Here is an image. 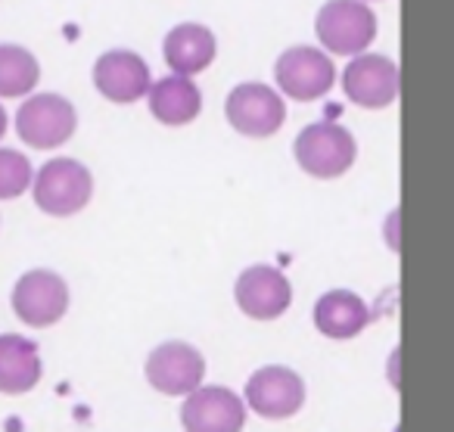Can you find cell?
<instances>
[{
  "label": "cell",
  "instance_id": "cell-2",
  "mask_svg": "<svg viewBox=\"0 0 454 432\" xmlns=\"http://www.w3.org/2000/svg\"><path fill=\"white\" fill-rule=\"evenodd\" d=\"M32 196H35V206L44 215H51V218H72L94 196V177H90V171L78 159L59 156L51 159L35 175Z\"/></svg>",
  "mask_w": 454,
  "mask_h": 432
},
{
  "label": "cell",
  "instance_id": "cell-1",
  "mask_svg": "<svg viewBox=\"0 0 454 432\" xmlns=\"http://www.w3.org/2000/svg\"><path fill=\"white\" fill-rule=\"evenodd\" d=\"M293 156L305 175L317 177V181H333L355 165L358 144L348 128L336 125V122H315L299 131Z\"/></svg>",
  "mask_w": 454,
  "mask_h": 432
},
{
  "label": "cell",
  "instance_id": "cell-7",
  "mask_svg": "<svg viewBox=\"0 0 454 432\" xmlns=\"http://www.w3.org/2000/svg\"><path fill=\"white\" fill-rule=\"evenodd\" d=\"M13 311L28 326H53L69 311V283L53 271H28L13 287Z\"/></svg>",
  "mask_w": 454,
  "mask_h": 432
},
{
  "label": "cell",
  "instance_id": "cell-8",
  "mask_svg": "<svg viewBox=\"0 0 454 432\" xmlns=\"http://www.w3.org/2000/svg\"><path fill=\"white\" fill-rule=\"evenodd\" d=\"M247 407L265 420H290L302 411L305 405V382L296 370L290 367H262L247 380L243 389Z\"/></svg>",
  "mask_w": 454,
  "mask_h": 432
},
{
  "label": "cell",
  "instance_id": "cell-19",
  "mask_svg": "<svg viewBox=\"0 0 454 432\" xmlns=\"http://www.w3.org/2000/svg\"><path fill=\"white\" fill-rule=\"evenodd\" d=\"M35 184V169L26 153L0 146V200H16Z\"/></svg>",
  "mask_w": 454,
  "mask_h": 432
},
{
  "label": "cell",
  "instance_id": "cell-16",
  "mask_svg": "<svg viewBox=\"0 0 454 432\" xmlns=\"http://www.w3.org/2000/svg\"><path fill=\"white\" fill-rule=\"evenodd\" d=\"M371 324V308L352 289H330L315 302V326L327 339H355Z\"/></svg>",
  "mask_w": 454,
  "mask_h": 432
},
{
  "label": "cell",
  "instance_id": "cell-11",
  "mask_svg": "<svg viewBox=\"0 0 454 432\" xmlns=\"http://www.w3.org/2000/svg\"><path fill=\"white\" fill-rule=\"evenodd\" d=\"M342 90L361 109H386L398 97V69L383 53H358L342 72Z\"/></svg>",
  "mask_w": 454,
  "mask_h": 432
},
{
  "label": "cell",
  "instance_id": "cell-3",
  "mask_svg": "<svg viewBox=\"0 0 454 432\" xmlns=\"http://www.w3.org/2000/svg\"><path fill=\"white\" fill-rule=\"evenodd\" d=\"M315 32L330 53L358 57L377 38V16L367 7V0H330L317 10Z\"/></svg>",
  "mask_w": 454,
  "mask_h": 432
},
{
  "label": "cell",
  "instance_id": "cell-12",
  "mask_svg": "<svg viewBox=\"0 0 454 432\" xmlns=\"http://www.w3.org/2000/svg\"><path fill=\"white\" fill-rule=\"evenodd\" d=\"M234 299L247 318L278 320L293 305V287L284 271L271 268V264H253L237 277Z\"/></svg>",
  "mask_w": 454,
  "mask_h": 432
},
{
  "label": "cell",
  "instance_id": "cell-10",
  "mask_svg": "<svg viewBox=\"0 0 454 432\" xmlns=\"http://www.w3.org/2000/svg\"><path fill=\"white\" fill-rule=\"evenodd\" d=\"M181 423L190 432H237L247 426V398L224 386H200L184 395Z\"/></svg>",
  "mask_w": 454,
  "mask_h": 432
},
{
  "label": "cell",
  "instance_id": "cell-17",
  "mask_svg": "<svg viewBox=\"0 0 454 432\" xmlns=\"http://www.w3.org/2000/svg\"><path fill=\"white\" fill-rule=\"evenodd\" d=\"M41 373H44V364L32 339L16 333L0 336V395L32 392L41 382Z\"/></svg>",
  "mask_w": 454,
  "mask_h": 432
},
{
  "label": "cell",
  "instance_id": "cell-5",
  "mask_svg": "<svg viewBox=\"0 0 454 432\" xmlns=\"http://www.w3.org/2000/svg\"><path fill=\"white\" fill-rule=\"evenodd\" d=\"M16 131L22 144L35 150H53L69 144L72 134L78 131V113L59 94H35L16 113Z\"/></svg>",
  "mask_w": 454,
  "mask_h": 432
},
{
  "label": "cell",
  "instance_id": "cell-14",
  "mask_svg": "<svg viewBox=\"0 0 454 432\" xmlns=\"http://www.w3.org/2000/svg\"><path fill=\"white\" fill-rule=\"evenodd\" d=\"M146 103H150L153 119L162 122L165 128H184L196 122V115L202 113V90L196 88L190 75L171 72V75L150 84Z\"/></svg>",
  "mask_w": 454,
  "mask_h": 432
},
{
  "label": "cell",
  "instance_id": "cell-9",
  "mask_svg": "<svg viewBox=\"0 0 454 432\" xmlns=\"http://www.w3.org/2000/svg\"><path fill=\"white\" fill-rule=\"evenodd\" d=\"M146 382L156 389L159 395H190L193 389L202 386L206 376V357L187 342H162L159 349L150 351L144 364Z\"/></svg>",
  "mask_w": 454,
  "mask_h": 432
},
{
  "label": "cell",
  "instance_id": "cell-4",
  "mask_svg": "<svg viewBox=\"0 0 454 432\" xmlns=\"http://www.w3.org/2000/svg\"><path fill=\"white\" fill-rule=\"evenodd\" d=\"M224 115L237 134L262 140V137H271V134H278L280 128H284L286 103L271 84L243 82L227 94Z\"/></svg>",
  "mask_w": 454,
  "mask_h": 432
},
{
  "label": "cell",
  "instance_id": "cell-13",
  "mask_svg": "<svg viewBox=\"0 0 454 432\" xmlns=\"http://www.w3.org/2000/svg\"><path fill=\"white\" fill-rule=\"evenodd\" d=\"M153 72L146 59L134 51H109L94 63V88L109 103L131 106L150 94Z\"/></svg>",
  "mask_w": 454,
  "mask_h": 432
},
{
  "label": "cell",
  "instance_id": "cell-6",
  "mask_svg": "<svg viewBox=\"0 0 454 432\" xmlns=\"http://www.w3.org/2000/svg\"><path fill=\"white\" fill-rule=\"evenodd\" d=\"M274 78H278V88L284 97L299 103H311L330 94V88L336 82V69L330 63L327 51L290 47L274 63Z\"/></svg>",
  "mask_w": 454,
  "mask_h": 432
},
{
  "label": "cell",
  "instance_id": "cell-18",
  "mask_svg": "<svg viewBox=\"0 0 454 432\" xmlns=\"http://www.w3.org/2000/svg\"><path fill=\"white\" fill-rule=\"evenodd\" d=\"M41 66L26 47L0 44V97H28L38 88Z\"/></svg>",
  "mask_w": 454,
  "mask_h": 432
},
{
  "label": "cell",
  "instance_id": "cell-15",
  "mask_svg": "<svg viewBox=\"0 0 454 432\" xmlns=\"http://www.w3.org/2000/svg\"><path fill=\"white\" fill-rule=\"evenodd\" d=\"M215 53H218V41L200 22H181L165 35L162 57L165 66L177 75H200L208 66L215 63Z\"/></svg>",
  "mask_w": 454,
  "mask_h": 432
},
{
  "label": "cell",
  "instance_id": "cell-20",
  "mask_svg": "<svg viewBox=\"0 0 454 432\" xmlns=\"http://www.w3.org/2000/svg\"><path fill=\"white\" fill-rule=\"evenodd\" d=\"M7 109H4V103H0V140H4V134H7Z\"/></svg>",
  "mask_w": 454,
  "mask_h": 432
}]
</instances>
